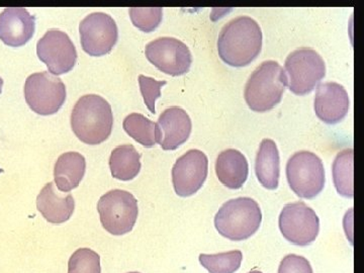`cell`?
I'll return each mask as SVG.
<instances>
[{
    "label": "cell",
    "mask_w": 364,
    "mask_h": 273,
    "mask_svg": "<svg viewBox=\"0 0 364 273\" xmlns=\"http://www.w3.org/2000/svg\"><path fill=\"white\" fill-rule=\"evenodd\" d=\"M262 49L259 25L249 16H239L222 28L218 52L223 62L232 67H245L257 58Z\"/></svg>",
    "instance_id": "1"
},
{
    "label": "cell",
    "mask_w": 364,
    "mask_h": 273,
    "mask_svg": "<svg viewBox=\"0 0 364 273\" xmlns=\"http://www.w3.org/2000/svg\"><path fill=\"white\" fill-rule=\"evenodd\" d=\"M114 126L111 105L97 95L79 98L71 114V128L81 142L98 145L109 139Z\"/></svg>",
    "instance_id": "2"
},
{
    "label": "cell",
    "mask_w": 364,
    "mask_h": 273,
    "mask_svg": "<svg viewBox=\"0 0 364 273\" xmlns=\"http://www.w3.org/2000/svg\"><path fill=\"white\" fill-rule=\"evenodd\" d=\"M287 86L286 72L275 61H265L251 74L244 91L251 111H272L282 102Z\"/></svg>",
    "instance_id": "3"
},
{
    "label": "cell",
    "mask_w": 364,
    "mask_h": 273,
    "mask_svg": "<svg viewBox=\"0 0 364 273\" xmlns=\"http://www.w3.org/2000/svg\"><path fill=\"white\" fill-rule=\"evenodd\" d=\"M262 213L259 205L250 198L228 200L215 217L220 235L231 241L247 240L259 230Z\"/></svg>",
    "instance_id": "4"
},
{
    "label": "cell",
    "mask_w": 364,
    "mask_h": 273,
    "mask_svg": "<svg viewBox=\"0 0 364 273\" xmlns=\"http://www.w3.org/2000/svg\"><path fill=\"white\" fill-rule=\"evenodd\" d=\"M287 178L289 188L296 196L312 200L324 189V164L321 158L312 152H296L287 161Z\"/></svg>",
    "instance_id": "5"
},
{
    "label": "cell",
    "mask_w": 364,
    "mask_h": 273,
    "mask_svg": "<svg viewBox=\"0 0 364 273\" xmlns=\"http://www.w3.org/2000/svg\"><path fill=\"white\" fill-rule=\"evenodd\" d=\"M97 212L105 231L114 236L130 233L138 219V200L127 191L114 189L100 198Z\"/></svg>",
    "instance_id": "6"
},
{
    "label": "cell",
    "mask_w": 364,
    "mask_h": 273,
    "mask_svg": "<svg viewBox=\"0 0 364 273\" xmlns=\"http://www.w3.org/2000/svg\"><path fill=\"white\" fill-rule=\"evenodd\" d=\"M284 72L289 90L296 95H306L325 77L326 65L315 50L301 48L287 56Z\"/></svg>",
    "instance_id": "7"
},
{
    "label": "cell",
    "mask_w": 364,
    "mask_h": 273,
    "mask_svg": "<svg viewBox=\"0 0 364 273\" xmlns=\"http://www.w3.org/2000/svg\"><path fill=\"white\" fill-rule=\"evenodd\" d=\"M25 98L36 114L51 116L65 102L66 86L61 79L49 72L33 73L26 80Z\"/></svg>",
    "instance_id": "8"
},
{
    "label": "cell",
    "mask_w": 364,
    "mask_h": 273,
    "mask_svg": "<svg viewBox=\"0 0 364 273\" xmlns=\"http://www.w3.org/2000/svg\"><path fill=\"white\" fill-rule=\"evenodd\" d=\"M282 236L301 247L311 245L320 232V220L315 210L304 202L287 203L279 215Z\"/></svg>",
    "instance_id": "9"
},
{
    "label": "cell",
    "mask_w": 364,
    "mask_h": 273,
    "mask_svg": "<svg viewBox=\"0 0 364 273\" xmlns=\"http://www.w3.org/2000/svg\"><path fill=\"white\" fill-rule=\"evenodd\" d=\"M81 47L90 56L102 57L111 53L119 39L116 21L109 14H91L79 25Z\"/></svg>",
    "instance_id": "10"
},
{
    "label": "cell",
    "mask_w": 364,
    "mask_h": 273,
    "mask_svg": "<svg viewBox=\"0 0 364 273\" xmlns=\"http://www.w3.org/2000/svg\"><path fill=\"white\" fill-rule=\"evenodd\" d=\"M146 58L163 73L181 76L188 73L193 56L188 46L174 38H160L146 46Z\"/></svg>",
    "instance_id": "11"
},
{
    "label": "cell",
    "mask_w": 364,
    "mask_h": 273,
    "mask_svg": "<svg viewBox=\"0 0 364 273\" xmlns=\"http://www.w3.org/2000/svg\"><path fill=\"white\" fill-rule=\"evenodd\" d=\"M37 55L52 75H63L70 72L77 61L75 46L67 33L50 30L37 44Z\"/></svg>",
    "instance_id": "12"
},
{
    "label": "cell",
    "mask_w": 364,
    "mask_h": 273,
    "mask_svg": "<svg viewBox=\"0 0 364 273\" xmlns=\"http://www.w3.org/2000/svg\"><path fill=\"white\" fill-rule=\"evenodd\" d=\"M208 159L200 150H189L177 159L172 168V183L176 195L188 198L203 188L208 177Z\"/></svg>",
    "instance_id": "13"
},
{
    "label": "cell",
    "mask_w": 364,
    "mask_h": 273,
    "mask_svg": "<svg viewBox=\"0 0 364 273\" xmlns=\"http://www.w3.org/2000/svg\"><path fill=\"white\" fill-rule=\"evenodd\" d=\"M193 130V123L188 112L181 107L165 109L156 123L157 143L163 150H176L186 142Z\"/></svg>",
    "instance_id": "14"
},
{
    "label": "cell",
    "mask_w": 364,
    "mask_h": 273,
    "mask_svg": "<svg viewBox=\"0 0 364 273\" xmlns=\"http://www.w3.org/2000/svg\"><path fill=\"white\" fill-rule=\"evenodd\" d=\"M314 107L321 121L328 124H338L350 107L348 93L339 83H323L318 86Z\"/></svg>",
    "instance_id": "15"
},
{
    "label": "cell",
    "mask_w": 364,
    "mask_h": 273,
    "mask_svg": "<svg viewBox=\"0 0 364 273\" xmlns=\"http://www.w3.org/2000/svg\"><path fill=\"white\" fill-rule=\"evenodd\" d=\"M36 18L23 7H7L0 14V40L9 47L18 48L32 39Z\"/></svg>",
    "instance_id": "16"
},
{
    "label": "cell",
    "mask_w": 364,
    "mask_h": 273,
    "mask_svg": "<svg viewBox=\"0 0 364 273\" xmlns=\"http://www.w3.org/2000/svg\"><path fill=\"white\" fill-rule=\"evenodd\" d=\"M37 208L46 221L54 225L63 224L73 215L75 200L72 195L60 196L55 184L49 182L38 196Z\"/></svg>",
    "instance_id": "17"
},
{
    "label": "cell",
    "mask_w": 364,
    "mask_h": 273,
    "mask_svg": "<svg viewBox=\"0 0 364 273\" xmlns=\"http://www.w3.org/2000/svg\"><path fill=\"white\" fill-rule=\"evenodd\" d=\"M218 179L230 189H239L248 178L249 165L246 157L238 150L223 151L215 161Z\"/></svg>",
    "instance_id": "18"
},
{
    "label": "cell",
    "mask_w": 364,
    "mask_h": 273,
    "mask_svg": "<svg viewBox=\"0 0 364 273\" xmlns=\"http://www.w3.org/2000/svg\"><path fill=\"white\" fill-rule=\"evenodd\" d=\"M255 173L263 188L274 191L279 188L280 158L277 144L270 139H264L260 144L256 155Z\"/></svg>",
    "instance_id": "19"
},
{
    "label": "cell",
    "mask_w": 364,
    "mask_h": 273,
    "mask_svg": "<svg viewBox=\"0 0 364 273\" xmlns=\"http://www.w3.org/2000/svg\"><path fill=\"white\" fill-rule=\"evenodd\" d=\"M86 171L85 156L77 152H67L57 160L54 168V181L62 193H70L78 188Z\"/></svg>",
    "instance_id": "20"
},
{
    "label": "cell",
    "mask_w": 364,
    "mask_h": 273,
    "mask_svg": "<svg viewBox=\"0 0 364 273\" xmlns=\"http://www.w3.org/2000/svg\"><path fill=\"white\" fill-rule=\"evenodd\" d=\"M141 155L133 145H122L112 150L109 168L114 178L130 181L141 171Z\"/></svg>",
    "instance_id": "21"
},
{
    "label": "cell",
    "mask_w": 364,
    "mask_h": 273,
    "mask_svg": "<svg viewBox=\"0 0 364 273\" xmlns=\"http://www.w3.org/2000/svg\"><path fill=\"white\" fill-rule=\"evenodd\" d=\"M353 157L352 149L338 153L332 165L333 181L340 196L352 198L353 191Z\"/></svg>",
    "instance_id": "22"
},
{
    "label": "cell",
    "mask_w": 364,
    "mask_h": 273,
    "mask_svg": "<svg viewBox=\"0 0 364 273\" xmlns=\"http://www.w3.org/2000/svg\"><path fill=\"white\" fill-rule=\"evenodd\" d=\"M124 130L144 147H154L157 143L156 123L141 114H129L124 119Z\"/></svg>",
    "instance_id": "23"
},
{
    "label": "cell",
    "mask_w": 364,
    "mask_h": 273,
    "mask_svg": "<svg viewBox=\"0 0 364 273\" xmlns=\"http://www.w3.org/2000/svg\"><path fill=\"white\" fill-rule=\"evenodd\" d=\"M200 264L210 273H235L241 267L243 254L235 250L218 254H200Z\"/></svg>",
    "instance_id": "24"
},
{
    "label": "cell",
    "mask_w": 364,
    "mask_h": 273,
    "mask_svg": "<svg viewBox=\"0 0 364 273\" xmlns=\"http://www.w3.org/2000/svg\"><path fill=\"white\" fill-rule=\"evenodd\" d=\"M100 256L90 248L77 249L68 262V273H100Z\"/></svg>",
    "instance_id": "25"
},
{
    "label": "cell",
    "mask_w": 364,
    "mask_h": 273,
    "mask_svg": "<svg viewBox=\"0 0 364 273\" xmlns=\"http://www.w3.org/2000/svg\"><path fill=\"white\" fill-rule=\"evenodd\" d=\"M129 13L133 25L144 33L156 30L162 21L161 7H132Z\"/></svg>",
    "instance_id": "26"
},
{
    "label": "cell",
    "mask_w": 364,
    "mask_h": 273,
    "mask_svg": "<svg viewBox=\"0 0 364 273\" xmlns=\"http://www.w3.org/2000/svg\"><path fill=\"white\" fill-rule=\"evenodd\" d=\"M166 81H157L147 76H139V85H140L144 102L152 114L156 112L155 102L158 98L161 97V88L166 85Z\"/></svg>",
    "instance_id": "27"
},
{
    "label": "cell",
    "mask_w": 364,
    "mask_h": 273,
    "mask_svg": "<svg viewBox=\"0 0 364 273\" xmlns=\"http://www.w3.org/2000/svg\"><path fill=\"white\" fill-rule=\"evenodd\" d=\"M279 273H314L310 261L303 256L289 254L280 262Z\"/></svg>",
    "instance_id": "28"
},
{
    "label": "cell",
    "mask_w": 364,
    "mask_h": 273,
    "mask_svg": "<svg viewBox=\"0 0 364 273\" xmlns=\"http://www.w3.org/2000/svg\"><path fill=\"white\" fill-rule=\"evenodd\" d=\"M2 86H4V79L0 77V93H1L2 91Z\"/></svg>",
    "instance_id": "29"
},
{
    "label": "cell",
    "mask_w": 364,
    "mask_h": 273,
    "mask_svg": "<svg viewBox=\"0 0 364 273\" xmlns=\"http://www.w3.org/2000/svg\"><path fill=\"white\" fill-rule=\"evenodd\" d=\"M248 273H262L261 272H259V270H252V272H248Z\"/></svg>",
    "instance_id": "30"
},
{
    "label": "cell",
    "mask_w": 364,
    "mask_h": 273,
    "mask_svg": "<svg viewBox=\"0 0 364 273\" xmlns=\"http://www.w3.org/2000/svg\"><path fill=\"white\" fill-rule=\"evenodd\" d=\"M129 273H140V272H129Z\"/></svg>",
    "instance_id": "31"
}]
</instances>
